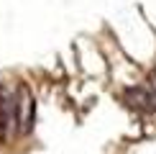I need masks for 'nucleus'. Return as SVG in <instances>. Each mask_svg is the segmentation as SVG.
Listing matches in <instances>:
<instances>
[{"label": "nucleus", "mask_w": 156, "mask_h": 154, "mask_svg": "<svg viewBox=\"0 0 156 154\" xmlns=\"http://www.w3.org/2000/svg\"><path fill=\"white\" fill-rule=\"evenodd\" d=\"M123 98H126V103L131 108H136V111H141V113H154L156 111V95L151 90L141 87V85L126 87L123 90Z\"/></svg>", "instance_id": "f257e3e1"}, {"label": "nucleus", "mask_w": 156, "mask_h": 154, "mask_svg": "<svg viewBox=\"0 0 156 154\" xmlns=\"http://www.w3.org/2000/svg\"><path fill=\"white\" fill-rule=\"evenodd\" d=\"M21 98L23 100H18V121H21V134H28L36 121V103L26 85H21Z\"/></svg>", "instance_id": "f03ea898"}, {"label": "nucleus", "mask_w": 156, "mask_h": 154, "mask_svg": "<svg viewBox=\"0 0 156 154\" xmlns=\"http://www.w3.org/2000/svg\"><path fill=\"white\" fill-rule=\"evenodd\" d=\"M151 80H154V85H156V69H154V72H151Z\"/></svg>", "instance_id": "7ed1b4c3"}]
</instances>
